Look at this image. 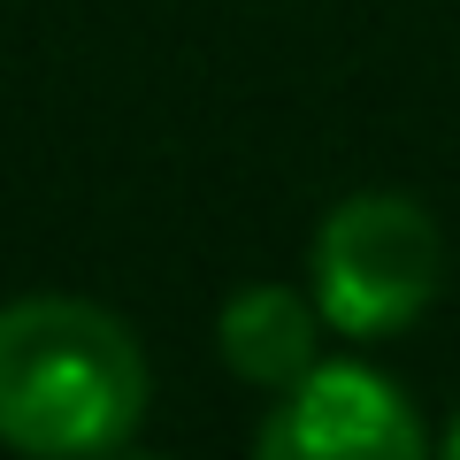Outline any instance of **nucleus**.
Masks as SVG:
<instances>
[{"mask_svg":"<svg viewBox=\"0 0 460 460\" xmlns=\"http://www.w3.org/2000/svg\"><path fill=\"white\" fill-rule=\"evenodd\" d=\"M269 460H414L422 422L376 368H307L261 429Z\"/></svg>","mask_w":460,"mask_h":460,"instance_id":"3","label":"nucleus"},{"mask_svg":"<svg viewBox=\"0 0 460 460\" xmlns=\"http://www.w3.org/2000/svg\"><path fill=\"white\" fill-rule=\"evenodd\" d=\"M146 414V361L93 299L0 307V445L39 460L115 453Z\"/></svg>","mask_w":460,"mask_h":460,"instance_id":"1","label":"nucleus"},{"mask_svg":"<svg viewBox=\"0 0 460 460\" xmlns=\"http://www.w3.org/2000/svg\"><path fill=\"white\" fill-rule=\"evenodd\" d=\"M445 453H453V460H460V422H453V438H445Z\"/></svg>","mask_w":460,"mask_h":460,"instance_id":"5","label":"nucleus"},{"mask_svg":"<svg viewBox=\"0 0 460 460\" xmlns=\"http://www.w3.org/2000/svg\"><path fill=\"white\" fill-rule=\"evenodd\" d=\"M215 338H223V361L246 384L284 392V384H299L307 361H314V307L292 284H246V292L223 307Z\"/></svg>","mask_w":460,"mask_h":460,"instance_id":"4","label":"nucleus"},{"mask_svg":"<svg viewBox=\"0 0 460 460\" xmlns=\"http://www.w3.org/2000/svg\"><path fill=\"white\" fill-rule=\"evenodd\" d=\"M438 223L407 192H353L314 230V307L345 338H392L438 299Z\"/></svg>","mask_w":460,"mask_h":460,"instance_id":"2","label":"nucleus"}]
</instances>
